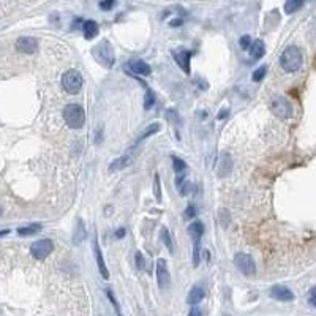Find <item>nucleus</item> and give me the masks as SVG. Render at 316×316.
Returning <instances> with one entry per match:
<instances>
[{
    "instance_id": "f257e3e1",
    "label": "nucleus",
    "mask_w": 316,
    "mask_h": 316,
    "mask_svg": "<svg viewBox=\"0 0 316 316\" xmlns=\"http://www.w3.org/2000/svg\"><path fill=\"white\" fill-rule=\"evenodd\" d=\"M92 55H94V59L104 68H112L116 63L114 48H112V45L108 40H103L98 45H95L92 48Z\"/></svg>"
},
{
    "instance_id": "f03ea898",
    "label": "nucleus",
    "mask_w": 316,
    "mask_h": 316,
    "mask_svg": "<svg viewBox=\"0 0 316 316\" xmlns=\"http://www.w3.org/2000/svg\"><path fill=\"white\" fill-rule=\"evenodd\" d=\"M63 121L73 130L82 128L84 123H86V112L79 104H67L63 108Z\"/></svg>"
},
{
    "instance_id": "7ed1b4c3",
    "label": "nucleus",
    "mask_w": 316,
    "mask_h": 316,
    "mask_svg": "<svg viewBox=\"0 0 316 316\" xmlns=\"http://www.w3.org/2000/svg\"><path fill=\"white\" fill-rule=\"evenodd\" d=\"M280 65L288 73H294L302 67V54L299 51V48L296 46H290L286 48L282 57H280Z\"/></svg>"
},
{
    "instance_id": "20e7f679",
    "label": "nucleus",
    "mask_w": 316,
    "mask_h": 316,
    "mask_svg": "<svg viewBox=\"0 0 316 316\" xmlns=\"http://www.w3.org/2000/svg\"><path fill=\"white\" fill-rule=\"evenodd\" d=\"M62 87L67 90V94L76 95L79 94L82 87V76L78 70H68L62 76Z\"/></svg>"
},
{
    "instance_id": "39448f33",
    "label": "nucleus",
    "mask_w": 316,
    "mask_h": 316,
    "mask_svg": "<svg viewBox=\"0 0 316 316\" xmlns=\"http://www.w3.org/2000/svg\"><path fill=\"white\" fill-rule=\"evenodd\" d=\"M270 109L277 117H282V119H288L292 116L291 101L282 95H273L270 98Z\"/></svg>"
},
{
    "instance_id": "423d86ee",
    "label": "nucleus",
    "mask_w": 316,
    "mask_h": 316,
    "mask_svg": "<svg viewBox=\"0 0 316 316\" xmlns=\"http://www.w3.org/2000/svg\"><path fill=\"white\" fill-rule=\"evenodd\" d=\"M234 264L239 269V272L243 273L245 277H253L256 273L255 261H253V258L247 255V253H237L234 256Z\"/></svg>"
},
{
    "instance_id": "0eeeda50",
    "label": "nucleus",
    "mask_w": 316,
    "mask_h": 316,
    "mask_svg": "<svg viewBox=\"0 0 316 316\" xmlns=\"http://www.w3.org/2000/svg\"><path fill=\"white\" fill-rule=\"evenodd\" d=\"M54 250V243L51 239H41V241H37L32 243L30 247V253L35 259H45L52 253Z\"/></svg>"
},
{
    "instance_id": "6e6552de",
    "label": "nucleus",
    "mask_w": 316,
    "mask_h": 316,
    "mask_svg": "<svg viewBox=\"0 0 316 316\" xmlns=\"http://www.w3.org/2000/svg\"><path fill=\"white\" fill-rule=\"evenodd\" d=\"M172 57L174 60L177 62V65L184 70L187 74H190V60H192V55L193 52L190 49L185 48H179V49H172Z\"/></svg>"
},
{
    "instance_id": "1a4fd4ad",
    "label": "nucleus",
    "mask_w": 316,
    "mask_h": 316,
    "mask_svg": "<svg viewBox=\"0 0 316 316\" xmlns=\"http://www.w3.org/2000/svg\"><path fill=\"white\" fill-rule=\"evenodd\" d=\"M157 283L160 286V290H166L171 283V277H170V270H168L166 261L161 258L157 261Z\"/></svg>"
},
{
    "instance_id": "9d476101",
    "label": "nucleus",
    "mask_w": 316,
    "mask_h": 316,
    "mask_svg": "<svg viewBox=\"0 0 316 316\" xmlns=\"http://www.w3.org/2000/svg\"><path fill=\"white\" fill-rule=\"evenodd\" d=\"M231 171H233V158L228 152H223L219 158V165H217V174H219V177L224 179L231 174Z\"/></svg>"
},
{
    "instance_id": "9b49d317",
    "label": "nucleus",
    "mask_w": 316,
    "mask_h": 316,
    "mask_svg": "<svg viewBox=\"0 0 316 316\" xmlns=\"http://www.w3.org/2000/svg\"><path fill=\"white\" fill-rule=\"evenodd\" d=\"M38 49V41L33 37H21L16 41V51L23 54H33Z\"/></svg>"
},
{
    "instance_id": "f8f14e48",
    "label": "nucleus",
    "mask_w": 316,
    "mask_h": 316,
    "mask_svg": "<svg viewBox=\"0 0 316 316\" xmlns=\"http://www.w3.org/2000/svg\"><path fill=\"white\" fill-rule=\"evenodd\" d=\"M270 296H272L273 299H277V300H282V302H291V300H294L292 291L290 290V288L283 286V285H275V286H272Z\"/></svg>"
},
{
    "instance_id": "ddd939ff",
    "label": "nucleus",
    "mask_w": 316,
    "mask_h": 316,
    "mask_svg": "<svg viewBox=\"0 0 316 316\" xmlns=\"http://www.w3.org/2000/svg\"><path fill=\"white\" fill-rule=\"evenodd\" d=\"M128 68L133 74H141V76H149L152 73V68L149 63H146L141 59H135L128 62Z\"/></svg>"
},
{
    "instance_id": "4468645a",
    "label": "nucleus",
    "mask_w": 316,
    "mask_h": 316,
    "mask_svg": "<svg viewBox=\"0 0 316 316\" xmlns=\"http://www.w3.org/2000/svg\"><path fill=\"white\" fill-rule=\"evenodd\" d=\"M206 296V290L202 288L201 285H194L192 288V291L188 292V297H187V304L196 307V304H199V302L204 299Z\"/></svg>"
},
{
    "instance_id": "2eb2a0df",
    "label": "nucleus",
    "mask_w": 316,
    "mask_h": 316,
    "mask_svg": "<svg viewBox=\"0 0 316 316\" xmlns=\"http://www.w3.org/2000/svg\"><path fill=\"white\" fill-rule=\"evenodd\" d=\"M94 248H95V258H97L98 270H100L101 277H103L104 280H108V278H109V272H108V267H106V264H104V259H103V253H101V250H100V245H98V242H97V241L94 242Z\"/></svg>"
},
{
    "instance_id": "dca6fc26",
    "label": "nucleus",
    "mask_w": 316,
    "mask_h": 316,
    "mask_svg": "<svg viewBox=\"0 0 316 316\" xmlns=\"http://www.w3.org/2000/svg\"><path fill=\"white\" fill-rule=\"evenodd\" d=\"M250 55H251V59H255V60H259L263 57V55L266 54V45H264V41L263 40H255L251 43L250 46Z\"/></svg>"
},
{
    "instance_id": "f3484780",
    "label": "nucleus",
    "mask_w": 316,
    "mask_h": 316,
    "mask_svg": "<svg viewBox=\"0 0 316 316\" xmlns=\"http://www.w3.org/2000/svg\"><path fill=\"white\" fill-rule=\"evenodd\" d=\"M188 234L193 237L194 243H199L201 242V237L204 234V224L201 221H194L188 226Z\"/></svg>"
},
{
    "instance_id": "a211bd4d",
    "label": "nucleus",
    "mask_w": 316,
    "mask_h": 316,
    "mask_svg": "<svg viewBox=\"0 0 316 316\" xmlns=\"http://www.w3.org/2000/svg\"><path fill=\"white\" fill-rule=\"evenodd\" d=\"M82 30H84V37L87 40H92L98 35V24L95 21H86L82 25Z\"/></svg>"
},
{
    "instance_id": "6ab92c4d",
    "label": "nucleus",
    "mask_w": 316,
    "mask_h": 316,
    "mask_svg": "<svg viewBox=\"0 0 316 316\" xmlns=\"http://www.w3.org/2000/svg\"><path fill=\"white\" fill-rule=\"evenodd\" d=\"M130 161H131V157H130V155L119 157L117 160H114V161H112V163L109 165V171L114 172V171H119V170H123V168H126V166L130 165Z\"/></svg>"
},
{
    "instance_id": "aec40b11",
    "label": "nucleus",
    "mask_w": 316,
    "mask_h": 316,
    "mask_svg": "<svg viewBox=\"0 0 316 316\" xmlns=\"http://www.w3.org/2000/svg\"><path fill=\"white\" fill-rule=\"evenodd\" d=\"M160 123L158 122H155V123H150V125H147L146 126V130L139 135V138H138V143H141V141H144L146 138H149V136H152V135H155V133H158L160 131Z\"/></svg>"
},
{
    "instance_id": "412c9836",
    "label": "nucleus",
    "mask_w": 316,
    "mask_h": 316,
    "mask_svg": "<svg viewBox=\"0 0 316 316\" xmlns=\"http://www.w3.org/2000/svg\"><path fill=\"white\" fill-rule=\"evenodd\" d=\"M43 229V226L38 223H33V224H29V226H23L18 229V234L19 236H32V234H37L40 231Z\"/></svg>"
},
{
    "instance_id": "4be33fe9",
    "label": "nucleus",
    "mask_w": 316,
    "mask_h": 316,
    "mask_svg": "<svg viewBox=\"0 0 316 316\" xmlns=\"http://www.w3.org/2000/svg\"><path fill=\"white\" fill-rule=\"evenodd\" d=\"M84 239H86V229H84V223H82V220H78V223H76L73 241H74V243H81Z\"/></svg>"
},
{
    "instance_id": "5701e85b",
    "label": "nucleus",
    "mask_w": 316,
    "mask_h": 316,
    "mask_svg": "<svg viewBox=\"0 0 316 316\" xmlns=\"http://www.w3.org/2000/svg\"><path fill=\"white\" fill-rule=\"evenodd\" d=\"M160 239H161V241H163L165 247L172 253V251H174V247H172L171 234H170V231H168V228H161V231H160Z\"/></svg>"
},
{
    "instance_id": "b1692460",
    "label": "nucleus",
    "mask_w": 316,
    "mask_h": 316,
    "mask_svg": "<svg viewBox=\"0 0 316 316\" xmlns=\"http://www.w3.org/2000/svg\"><path fill=\"white\" fill-rule=\"evenodd\" d=\"M302 5H304V2H300V0H288V2L285 3V11L288 13V15H291V13L302 8Z\"/></svg>"
},
{
    "instance_id": "393cba45",
    "label": "nucleus",
    "mask_w": 316,
    "mask_h": 316,
    "mask_svg": "<svg viewBox=\"0 0 316 316\" xmlns=\"http://www.w3.org/2000/svg\"><path fill=\"white\" fill-rule=\"evenodd\" d=\"M153 103H155V95H153L152 92V89L150 87H147L146 86V98H144V108L149 111L152 106H153Z\"/></svg>"
},
{
    "instance_id": "a878e982",
    "label": "nucleus",
    "mask_w": 316,
    "mask_h": 316,
    "mask_svg": "<svg viewBox=\"0 0 316 316\" xmlns=\"http://www.w3.org/2000/svg\"><path fill=\"white\" fill-rule=\"evenodd\" d=\"M219 220H220V224L223 228H228L229 226V221H231V215L228 212V209H220L219 210Z\"/></svg>"
},
{
    "instance_id": "bb28decb",
    "label": "nucleus",
    "mask_w": 316,
    "mask_h": 316,
    "mask_svg": "<svg viewBox=\"0 0 316 316\" xmlns=\"http://www.w3.org/2000/svg\"><path fill=\"white\" fill-rule=\"evenodd\" d=\"M172 163H174V171L175 172H184L187 170V165L184 160H180L179 157H172Z\"/></svg>"
},
{
    "instance_id": "cd10ccee",
    "label": "nucleus",
    "mask_w": 316,
    "mask_h": 316,
    "mask_svg": "<svg viewBox=\"0 0 316 316\" xmlns=\"http://www.w3.org/2000/svg\"><path fill=\"white\" fill-rule=\"evenodd\" d=\"M266 73H267V65H263V67H259L258 70H255L253 72V81H261Z\"/></svg>"
},
{
    "instance_id": "c85d7f7f",
    "label": "nucleus",
    "mask_w": 316,
    "mask_h": 316,
    "mask_svg": "<svg viewBox=\"0 0 316 316\" xmlns=\"http://www.w3.org/2000/svg\"><path fill=\"white\" fill-rule=\"evenodd\" d=\"M153 193H155L157 201H161V190H160V175L155 174V179H153Z\"/></svg>"
},
{
    "instance_id": "c756f323",
    "label": "nucleus",
    "mask_w": 316,
    "mask_h": 316,
    "mask_svg": "<svg viewBox=\"0 0 316 316\" xmlns=\"http://www.w3.org/2000/svg\"><path fill=\"white\" fill-rule=\"evenodd\" d=\"M239 45H241V48L245 49V51H248L250 46H251V38H250V35H243V37H241V41H239Z\"/></svg>"
},
{
    "instance_id": "7c9ffc66",
    "label": "nucleus",
    "mask_w": 316,
    "mask_h": 316,
    "mask_svg": "<svg viewBox=\"0 0 316 316\" xmlns=\"http://www.w3.org/2000/svg\"><path fill=\"white\" fill-rule=\"evenodd\" d=\"M192 188H193V185L190 184V182H184V185L179 187V192H180L182 196H185V194H188L190 192H192Z\"/></svg>"
},
{
    "instance_id": "2f4dec72",
    "label": "nucleus",
    "mask_w": 316,
    "mask_h": 316,
    "mask_svg": "<svg viewBox=\"0 0 316 316\" xmlns=\"http://www.w3.org/2000/svg\"><path fill=\"white\" fill-rule=\"evenodd\" d=\"M135 261H136V267L138 269H144V258H143V253L141 251H136Z\"/></svg>"
},
{
    "instance_id": "473e14b6",
    "label": "nucleus",
    "mask_w": 316,
    "mask_h": 316,
    "mask_svg": "<svg viewBox=\"0 0 316 316\" xmlns=\"http://www.w3.org/2000/svg\"><path fill=\"white\" fill-rule=\"evenodd\" d=\"M194 215H196V209H194V206H193V204H190V206L185 209L184 217H185V219H193Z\"/></svg>"
},
{
    "instance_id": "72a5a7b5",
    "label": "nucleus",
    "mask_w": 316,
    "mask_h": 316,
    "mask_svg": "<svg viewBox=\"0 0 316 316\" xmlns=\"http://www.w3.org/2000/svg\"><path fill=\"white\" fill-rule=\"evenodd\" d=\"M308 302H310L313 307H316V286L310 290V294H308Z\"/></svg>"
},
{
    "instance_id": "f704fd0d",
    "label": "nucleus",
    "mask_w": 316,
    "mask_h": 316,
    "mask_svg": "<svg viewBox=\"0 0 316 316\" xmlns=\"http://www.w3.org/2000/svg\"><path fill=\"white\" fill-rule=\"evenodd\" d=\"M188 316H202V310H201V308H198V307H193L192 310H190Z\"/></svg>"
},
{
    "instance_id": "c9c22d12",
    "label": "nucleus",
    "mask_w": 316,
    "mask_h": 316,
    "mask_svg": "<svg viewBox=\"0 0 316 316\" xmlns=\"http://www.w3.org/2000/svg\"><path fill=\"white\" fill-rule=\"evenodd\" d=\"M114 6V2L112 0H109V2H100V8H103V10H109V8H112Z\"/></svg>"
},
{
    "instance_id": "e433bc0d",
    "label": "nucleus",
    "mask_w": 316,
    "mask_h": 316,
    "mask_svg": "<svg viewBox=\"0 0 316 316\" xmlns=\"http://www.w3.org/2000/svg\"><path fill=\"white\" fill-rule=\"evenodd\" d=\"M108 296H109V299L112 300V304H114V307H116V312H117V315H119V316H122L121 310H119V305H117V302H114V299H112V294H111V292H108Z\"/></svg>"
},
{
    "instance_id": "4c0bfd02",
    "label": "nucleus",
    "mask_w": 316,
    "mask_h": 316,
    "mask_svg": "<svg viewBox=\"0 0 316 316\" xmlns=\"http://www.w3.org/2000/svg\"><path fill=\"white\" fill-rule=\"evenodd\" d=\"M123 236H125V229H123V228H121L119 231H116V237H117V239H122Z\"/></svg>"
},
{
    "instance_id": "58836bf2",
    "label": "nucleus",
    "mask_w": 316,
    "mask_h": 316,
    "mask_svg": "<svg viewBox=\"0 0 316 316\" xmlns=\"http://www.w3.org/2000/svg\"><path fill=\"white\" fill-rule=\"evenodd\" d=\"M179 24H182V19H174V21H171V25H172V27H177Z\"/></svg>"
},
{
    "instance_id": "ea45409f",
    "label": "nucleus",
    "mask_w": 316,
    "mask_h": 316,
    "mask_svg": "<svg viewBox=\"0 0 316 316\" xmlns=\"http://www.w3.org/2000/svg\"><path fill=\"white\" fill-rule=\"evenodd\" d=\"M226 116H228V109H223L220 114H219V119H224Z\"/></svg>"
},
{
    "instance_id": "a19ab883",
    "label": "nucleus",
    "mask_w": 316,
    "mask_h": 316,
    "mask_svg": "<svg viewBox=\"0 0 316 316\" xmlns=\"http://www.w3.org/2000/svg\"><path fill=\"white\" fill-rule=\"evenodd\" d=\"M5 234H8V231H0V237L5 236Z\"/></svg>"
},
{
    "instance_id": "79ce46f5",
    "label": "nucleus",
    "mask_w": 316,
    "mask_h": 316,
    "mask_svg": "<svg viewBox=\"0 0 316 316\" xmlns=\"http://www.w3.org/2000/svg\"><path fill=\"white\" fill-rule=\"evenodd\" d=\"M0 215H2V207H0Z\"/></svg>"
},
{
    "instance_id": "37998d69",
    "label": "nucleus",
    "mask_w": 316,
    "mask_h": 316,
    "mask_svg": "<svg viewBox=\"0 0 316 316\" xmlns=\"http://www.w3.org/2000/svg\"><path fill=\"white\" fill-rule=\"evenodd\" d=\"M224 316H229V315H224Z\"/></svg>"
}]
</instances>
